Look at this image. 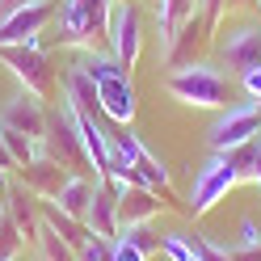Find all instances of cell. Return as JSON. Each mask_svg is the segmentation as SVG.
<instances>
[{
  "mask_svg": "<svg viewBox=\"0 0 261 261\" xmlns=\"http://www.w3.org/2000/svg\"><path fill=\"white\" fill-rule=\"evenodd\" d=\"M21 5H30V0H0V17H9V13L21 9Z\"/></svg>",
  "mask_w": 261,
  "mask_h": 261,
  "instance_id": "27",
  "label": "cell"
},
{
  "mask_svg": "<svg viewBox=\"0 0 261 261\" xmlns=\"http://www.w3.org/2000/svg\"><path fill=\"white\" fill-rule=\"evenodd\" d=\"M80 68L89 72V80L97 85V106L101 114L114 122V126H130L135 122V110H139V97H135V85H130V72L122 68L110 51L97 55V51H85L80 55Z\"/></svg>",
  "mask_w": 261,
  "mask_h": 261,
  "instance_id": "1",
  "label": "cell"
},
{
  "mask_svg": "<svg viewBox=\"0 0 261 261\" xmlns=\"http://www.w3.org/2000/svg\"><path fill=\"white\" fill-rule=\"evenodd\" d=\"M232 261H261V249H232Z\"/></svg>",
  "mask_w": 261,
  "mask_h": 261,
  "instance_id": "25",
  "label": "cell"
},
{
  "mask_svg": "<svg viewBox=\"0 0 261 261\" xmlns=\"http://www.w3.org/2000/svg\"><path fill=\"white\" fill-rule=\"evenodd\" d=\"M240 89H244V97H253V101H261V68H249L240 76Z\"/></svg>",
  "mask_w": 261,
  "mask_h": 261,
  "instance_id": "24",
  "label": "cell"
},
{
  "mask_svg": "<svg viewBox=\"0 0 261 261\" xmlns=\"http://www.w3.org/2000/svg\"><path fill=\"white\" fill-rule=\"evenodd\" d=\"M215 51L236 76H244L249 68H261V30L257 25H236V30H227V38L215 42Z\"/></svg>",
  "mask_w": 261,
  "mask_h": 261,
  "instance_id": "10",
  "label": "cell"
},
{
  "mask_svg": "<svg viewBox=\"0 0 261 261\" xmlns=\"http://www.w3.org/2000/svg\"><path fill=\"white\" fill-rule=\"evenodd\" d=\"M249 5H253V0H227V9H249ZM253 9H257V5H253Z\"/></svg>",
  "mask_w": 261,
  "mask_h": 261,
  "instance_id": "28",
  "label": "cell"
},
{
  "mask_svg": "<svg viewBox=\"0 0 261 261\" xmlns=\"http://www.w3.org/2000/svg\"><path fill=\"white\" fill-rule=\"evenodd\" d=\"M261 135V101H253V97H244V101L236 106H227L215 114V122H211L206 130V143H211V152H236L244 148V143H253Z\"/></svg>",
  "mask_w": 261,
  "mask_h": 261,
  "instance_id": "3",
  "label": "cell"
},
{
  "mask_svg": "<svg viewBox=\"0 0 261 261\" xmlns=\"http://www.w3.org/2000/svg\"><path fill=\"white\" fill-rule=\"evenodd\" d=\"M0 223H5V211H0Z\"/></svg>",
  "mask_w": 261,
  "mask_h": 261,
  "instance_id": "30",
  "label": "cell"
},
{
  "mask_svg": "<svg viewBox=\"0 0 261 261\" xmlns=\"http://www.w3.org/2000/svg\"><path fill=\"white\" fill-rule=\"evenodd\" d=\"M5 202H9V219L17 223V232L25 236V240H34V232H38V219H34V194H30L25 186H9V194H5Z\"/></svg>",
  "mask_w": 261,
  "mask_h": 261,
  "instance_id": "17",
  "label": "cell"
},
{
  "mask_svg": "<svg viewBox=\"0 0 261 261\" xmlns=\"http://www.w3.org/2000/svg\"><path fill=\"white\" fill-rule=\"evenodd\" d=\"M63 101H68L76 114H85V118H97L101 114V106H97V85L89 80V72L80 68H68V76H63Z\"/></svg>",
  "mask_w": 261,
  "mask_h": 261,
  "instance_id": "15",
  "label": "cell"
},
{
  "mask_svg": "<svg viewBox=\"0 0 261 261\" xmlns=\"http://www.w3.org/2000/svg\"><path fill=\"white\" fill-rule=\"evenodd\" d=\"M55 17V0H30V5L13 9L9 17H0V46H21V42H38L42 25Z\"/></svg>",
  "mask_w": 261,
  "mask_h": 261,
  "instance_id": "9",
  "label": "cell"
},
{
  "mask_svg": "<svg viewBox=\"0 0 261 261\" xmlns=\"http://www.w3.org/2000/svg\"><path fill=\"white\" fill-rule=\"evenodd\" d=\"M63 181H68V173H63V165L51 160V156H38L34 165L21 169V186L34 194V198H55Z\"/></svg>",
  "mask_w": 261,
  "mask_h": 261,
  "instance_id": "14",
  "label": "cell"
},
{
  "mask_svg": "<svg viewBox=\"0 0 261 261\" xmlns=\"http://www.w3.org/2000/svg\"><path fill=\"white\" fill-rule=\"evenodd\" d=\"M0 126L21 130V135H30V139H42V135H46V110H42V97H34V93H17V97L5 106V114H0Z\"/></svg>",
  "mask_w": 261,
  "mask_h": 261,
  "instance_id": "11",
  "label": "cell"
},
{
  "mask_svg": "<svg viewBox=\"0 0 261 261\" xmlns=\"http://www.w3.org/2000/svg\"><path fill=\"white\" fill-rule=\"evenodd\" d=\"M85 227H89L93 236H106V240H114V236L122 232V219H118V194H114L106 181L93 186V202H89Z\"/></svg>",
  "mask_w": 261,
  "mask_h": 261,
  "instance_id": "12",
  "label": "cell"
},
{
  "mask_svg": "<svg viewBox=\"0 0 261 261\" xmlns=\"http://www.w3.org/2000/svg\"><path fill=\"white\" fill-rule=\"evenodd\" d=\"M110 249H114V240L93 236V232H89V240L76 249V261H110Z\"/></svg>",
  "mask_w": 261,
  "mask_h": 261,
  "instance_id": "21",
  "label": "cell"
},
{
  "mask_svg": "<svg viewBox=\"0 0 261 261\" xmlns=\"http://www.w3.org/2000/svg\"><path fill=\"white\" fill-rule=\"evenodd\" d=\"M0 59L9 63V72L25 85V93L34 97H46L55 85L51 76V63H46V55L38 51V42H21V46H0Z\"/></svg>",
  "mask_w": 261,
  "mask_h": 261,
  "instance_id": "8",
  "label": "cell"
},
{
  "mask_svg": "<svg viewBox=\"0 0 261 261\" xmlns=\"http://www.w3.org/2000/svg\"><path fill=\"white\" fill-rule=\"evenodd\" d=\"M93 186H97V181H89V177L68 173V181L59 186V194H55L51 202L63 211V215H72V219H80V223H85V215H89V202H93Z\"/></svg>",
  "mask_w": 261,
  "mask_h": 261,
  "instance_id": "16",
  "label": "cell"
},
{
  "mask_svg": "<svg viewBox=\"0 0 261 261\" xmlns=\"http://www.w3.org/2000/svg\"><path fill=\"white\" fill-rule=\"evenodd\" d=\"M160 206H165V202H160V194L148 190V186H135V181L118 194V219H122V227L152 223V219L160 215Z\"/></svg>",
  "mask_w": 261,
  "mask_h": 261,
  "instance_id": "13",
  "label": "cell"
},
{
  "mask_svg": "<svg viewBox=\"0 0 261 261\" xmlns=\"http://www.w3.org/2000/svg\"><path fill=\"white\" fill-rule=\"evenodd\" d=\"M232 249H261V223H257L253 215L240 219V240L232 244Z\"/></svg>",
  "mask_w": 261,
  "mask_h": 261,
  "instance_id": "23",
  "label": "cell"
},
{
  "mask_svg": "<svg viewBox=\"0 0 261 261\" xmlns=\"http://www.w3.org/2000/svg\"><path fill=\"white\" fill-rule=\"evenodd\" d=\"M0 169H5V173H9V169H17V165H13V152L5 148V135H0Z\"/></svg>",
  "mask_w": 261,
  "mask_h": 261,
  "instance_id": "26",
  "label": "cell"
},
{
  "mask_svg": "<svg viewBox=\"0 0 261 261\" xmlns=\"http://www.w3.org/2000/svg\"><path fill=\"white\" fill-rule=\"evenodd\" d=\"M106 38H110V55L130 72L139 63V42H143V34H139V9L130 5V0H114Z\"/></svg>",
  "mask_w": 261,
  "mask_h": 261,
  "instance_id": "7",
  "label": "cell"
},
{
  "mask_svg": "<svg viewBox=\"0 0 261 261\" xmlns=\"http://www.w3.org/2000/svg\"><path fill=\"white\" fill-rule=\"evenodd\" d=\"M42 148L51 160H59L63 169H76V165H89L85 148H80V135H76V118L68 101H59V110H46V135H42Z\"/></svg>",
  "mask_w": 261,
  "mask_h": 261,
  "instance_id": "6",
  "label": "cell"
},
{
  "mask_svg": "<svg viewBox=\"0 0 261 261\" xmlns=\"http://www.w3.org/2000/svg\"><path fill=\"white\" fill-rule=\"evenodd\" d=\"M165 89H169L173 101L194 106V110H227V106H232V101H227V97H232L227 76L215 68V63H202V59L173 68L169 80H165Z\"/></svg>",
  "mask_w": 261,
  "mask_h": 261,
  "instance_id": "2",
  "label": "cell"
},
{
  "mask_svg": "<svg viewBox=\"0 0 261 261\" xmlns=\"http://www.w3.org/2000/svg\"><path fill=\"white\" fill-rule=\"evenodd\" d=\"M253 5H257V9H261V0H253Z\"/></svg>",
  "mask_w": 261,
  "mask_h": 261,
  "instance_id": "31",
  "label": "cell"
},
{
  "mask_svg": "<svg viewBox=\"0 0 261 261\" xmlns=\"http://www.w3.org/2000/svg\"><path fill=\"white\" fill-rule=\"evenodd\" d=\"M5 194H9V186H5V169H0V206H5Z\"/></svg>",
  "mask_w": 261,
  "mask_h": 261,
  "instance_id": "29",
  "label": "cell"
},
{
  "mask_svg": "<svg viewBox=\"0 0 261 261\" xmlns=\"http://www.w3.org/2000/svg\"><path fill=\"white\" fill-rule=\"evenodd\" d=\"M194 244H198L202 261H232V249H227V244H215L206 232H194Z\"/></svg>",
  "mask_w": 261,
  "mask_h": 261,
  "instance_id": "22",
  "label": "cell"
},
{
  "mask_svg": "<svg viewBox=\"0 0 261 261\" xmlns=\"http://www.w3.org/2000/svg\"><path fill=\"white\" fill-rule=\"evenodd\" d=\"M236 181H240V169L232 165V156L211 152V160L194 173V186H190V215H206V211H215L227 194L236 190Z\"/></svg>",
  "mask_w": 261,
  "mask_h": 261,
  "instance_id": "5",
  "label": "cell"
},
{
  "mask_svg": "<svg viewBox=\"0 0 261 261\" xmlns=\"http://www.w3.org/2000/svg\"><path fill=\"white\" fill-rule=\"evenodd\" d=\"M227 156H232V165L240 169V181H257L261 186V135L253 143H244V148L227 152Z\"/></svg>",
  "mask_w": 261,
  "mask_h": 261,
  "instance_id": "19",
  "label": "cell"
},
{
  "mask_svg": "<svg viewBox=\"0 0 261 261\" xmlns=\"http://www.w3.org/2000/svg\"><path fill=\"white\" fill-rule=\"evenodd\" d=\"M110 0H63L59 9V42L89 51L97 34H106L110 25Z\"/></svg>",
  "mask_w": 261,
  "mask_h": 261,
  "instance_id": "4",
  "label": "cell"
},
{
  "mask_svg": "<svg viewBox=\"0 0 261 261\" xmlns=\"http://www.w3.org/2000/svg\"><path fill=\"white\" fill-rule=\"evenodd\" d=\"M34 244H38V249H42V257L46 261H76V249H72V244L68 240H63L59 232H55V227L51 223H38V232H34Z\"/></svg>",
  "mask_w": 261,
  "mask_h": 261,
  "instance_id": "18",
  "label": "cell"
},
{
  "mask_svg": "<svg viewBox=\"0 0 261 261\" xmlns=\"http://www.w3.org/2000/svg\"><path fill=\"white\" fill-rule=\"evenodd\" d=\"M110 261H148V249H143V244H139V240H135V236H130L126 227H122V232L114 236V249H110Z\"/></svg>",
  "mask_w": 261,
  "mask_h": 261,
  "instance_id": "20",
  "label": "cell"
}]
</instances>
